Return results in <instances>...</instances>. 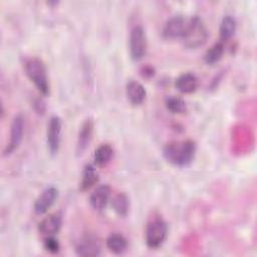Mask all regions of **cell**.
I'll return each mask as SVG.
<instances>
[{"label": "cell", "instance_id": "obj_7", "mask_svg": "<svg viewBox=\"0 0 257 257\" xmlns=\"http://www.w3.org/2000/svg\"><path fill=\"white\" fill-rule=\"evenodd\" d=\"M23 132H24V119L21 114H17L14 116L11 128H10V139L9 143L7 144L4 155H9L12 152H14L20 145L22 138H23Z\"/></svg>", "mask_w": 257, "mask_h": 257}, {"label": "cell", "instance_id": "obj_18", "mask_svg": "<svg viewBox=\"0 0 257 257\" xmlns=\"http://www.w3.org/2000/svg\"><path fill=\"white\" fill-rule=\"evenodd\" d=\"M220 38L221 41L230 39L236 31V20L231 15H225L220 23Z\"/></svg>", "mask_w": 257, "mask_h": 257}, {"label": "cell", "instance_id": "obj_20", "mask_svg": "<svg viewBox=\"0 0 257 257\" xmlns=\"http://www.w3.org/2000/svg\"><path fill=\"white\" fill-rule=\"evenodd\" d=\"M111 205L114 212L120 217H124L130 210V201L124 193H117L114 195L111 200Z\"/></svg>", "mask_w": 257, "mask_h": 257}, {"label": "cell", "instance_id": "obj_17", "mask_svg": "<svg viewBox=\"0 0 257 257\" xmlns=\"http://www.w3.org/2000/svg\"><path fill=\"white\" fill-rule=\"evenodd\" d=\"M106 247L114 254H122L127 248L126 239L118 233H112L106 238Z\"/></svg>", "mask_w": 257, "mask_h": 257}, {"label": "cell", "instance_id": "obj_8", "mask_svg": "<svg viewBox=\"0 0 257 257\" xmlns=\"http://www.w3.org/2000/svg\"><path fill=\"white\" fill-rule=\"evenodd\" d=\"M58 197V190L55 187H47L44 189L34 203V211L36 214L41 215L47 212V210L54 204Z\"/></svg>", "mask_w": 257, "mask_h": 257}, {"label": "cell", "instance_id": "obj_23", "mask_svg": "<svg viewBox=\"0 0 257 257\" xmlns=\"http://www.w3.org/2000/svg\"><path fill=\"white\" fill-rule=\"evenodd\" d=\"M44 248L50 253H57L60 249V245L54 236H46L44 239Z\"/></svg>", "mask_w": 257, "mask_h": 257}, {"label": "cell", "instance_id": "obj_2", "mask_svg": "<svg viewBox=\"0 0 257 257\" xmlns=\"http://www.w3.org/2000/svg\"><path fill=\"white\" fill-rule=\"evenodd\" d=\"M209 33L203 20L194 16L187 20L186 28L182 36L183 43L188 48H198L204 45L208 39Z\"/></svg>", "mask_w": 257, "mask_h": 257}, {"label": "cell", "instance_id": "obj_22", "mask_svg": "<svg viewBox=\"0 0 257 257\" xmlns=\"http://www.w3.org/2000/svg\"><path fill=\"white\" fill-rule=\"evenodd\" d=\"M166 107L173 113H184L187 111V104L185 100L179 96H169L166 98Z\"/></svg>", "mask_w": 257, "mask_h": 257}, {"label": "cell", "instance_id": "obj_19", "mask_svg": "<svg viewBox=\"0 0 257 257\" xmlns=\"http://www.w3.org/2000/svg\"><path fill=\"white\" fill-rule=\"evenodd\" d=\"M113 156V149L108 144H101L94 152V162L97 166L107 165Z\"/></svg>", "mask_w": 257, "mask_h": 257}, {"label": "cell", "instance_id": "obj_12", "mask_svg": "<svg viewBox=\"0 0 257 257\" xmlns=\"http://www.w3.org/2000/svg\"><path fill=\"white\" fill-rule=\"evenodd\" d=\"M61 227V217L59 214H50L43 218L38 224L39 232L46 236H54Z\"/></svg>", "mask_w": 257, "mask_h": 257}, {"label": "cell", "instance_id": "obj_14", "mask_svg": "<svg viewBox=\"0 0 257 257\" xmlns=\"http://www.w3.org/2000/svg\"><path fill=\"white\" fill-rule=\"evenodd\" d=\"M175 86L183 93L194 92L198 87V78L192 72L182 73L176 78Z\"/></svg>", "mask_w": 257, "mask_h": 257}, {"label": "cell", "instance_id": "obj_13", "mask_svg": "<svg viewBox=\"0 0 257 257\" xmlns=\"http://www.w3.org/2000/svg\"><path fill=\"white\" fill-rule=\"evenodd\" d=\"M110 197V188L107 185L98 186L89 197L90 206L96 211H102Z\"/></svg>", "mask_w": 257, "mask_h": 257}, {"label": "cell", "instance_id": "obj_1", "mask_svg": "<svg viewBox=\"0 0 257 257\" xmlns=\"http://www.w3.org/2000/svg\"><path fill=\"white\" fill-rule=\"evenodd\" d=\"M196 143L192 140L172 141L163 150L165 159L176 166L184 167L191 164L196 155Z\"/></svg>", "mask_w": 257, "mask_h": 257}, {"label": "cell", "instance_id": "obj_9", "mask_svg": "<svg viewBox=\"0 0 257 257\" xmlns=\"http://www.w3.org/2000/svg\"><path fill=\"white\" fill-rule=\"evenodd\" d=\"M187 20L181 15H175L171 17L163 28V35L167 38H182Z\"/></svg>", "mask_w": 257, "mask_h": 257}, {"label": "cell", "instance_id": "obj_11", "mask_svg": "<svg viewBox=\"0 0 257 257\" xmlns=\"http://www.w3.org/2000/svg\"><path fill=\"white\" fill-rule=\"evenodd\" d=\"M125 94L132 104L138 105L145 100L147 92L141 82L135 79H130L125 85Z\"/></svg>", "mask_w": 257, "mask_h": 257}, {"label": "cell", "instance_id": "obj_15", "mask_svg": "<svg viewBox=\"0 0 257 257\" xmlns=\"http://www.w3.org/2000/svg\"><path fill=\"white\" fill-rule=\"evenodd\" d=\"M75 251L79 256H98L100 255V246L95 239L86 237L79 241Z\"/></svg>", "mask_w": 257, "mask_h": 257}, {"label": "cell", "instance_id": "obj_10", "mask_svg": "<svg viewBox=\"0 0 257 257\" xmlns=\"http://www.w3.org/2000/svg\"><path fill=\"white\" fill-rule=\"evenodd\" d=\"M93 134V121L90 117L86 118L80 125L78 136H77V143H76V153L77 155H82L83 152L87 149L92 139Z\"/></svg>", "mask_w": 257, "mask_h": 257}, {"label": "cell", "instance_id": "obj_5", "mask_svg": "<svg viewBox=\"0 0 257 257\" xmlns=\"http://www.w3.org/2000/svg\"><path fill=\"white\" fill-rule=\"evenodd\" d=\"M130 53L134 60H141L147 52V36L141 25L135 26L130 33Z\"/></svg>", "mask_w": 257, "mask_h": 257}, {"label": "cell", "instance_id": "obj_21", "mask_svg": "<svg viewBox=\"0 0 257 257\" xmlns=\"http://www.w3.org/2000/svg\"><path fill=\"white\" fill-rule=\"evenodd\" d=\"M224 43L222 41H218L214 43L205 53L204 60L207 64H214L218 62L223 54H224Z\"/></svg>", "mask_w": 257, "mask_h": 257}, {"label": "cell", "instance_id": "obj_4", "mask_svg": "<svg viewBox=\"0 0 257 257\" xmlns=\"http://www.w3.org/2000/svg\"><path fill=\"white\" fill-rule=\"evenodd\" d=\"M168 235V225L166 221L159 215L151 217L147 223L145 238L149 248L157 249L166 240Z\"/></svg>", "mask_w": 257, "mask_h": 257}, {"label": "cell", "instance_id": "obj_6", "mask_svg": "<svg viewBox=\"0 0 257 257\" xmlns=\"http://www.w3.org/2000/svg\"><path fill=\"white\" fill-rule=\"evenodd\" d=\"M61 127L62 122L60 117L53 115L50 117L48 125H47V146L49 152L52 155L57 154L59 147H60V140H61Z\"/></svg>", "mask_w": 257, "mask_h": 257}, {"label": "cell", "instance_id": "obj_3", "mask_svg": "<svg viewBox=\"0 0 257 257\" xmlns=\"http://www.w3.org/2000/svg\"><path fill=\"white\" fill-rule=\"evenodd\" d=\"M26 75L34 83L36 88L43 94H49V81L44 63L37 57H30L24 62Z\"/></svg>", "mask_w": 257, "mask_h": 257}, {"label": "cell", "instance_id": "obj_16", "mask_svg": "<svg viewBox=\"0 0 257 257\" xmlns=\"http://www.w3.org/2000/svg\"><path fill=\"white\" fill-rule=\"evenodd\" d=\"M97 182H98V174H97L94 166L91 164L86 165L83 168L82 175H81V181L79 184L80 190L85 191L87 189H90Z\"/></svg>", "mask_w": 257, "mask_h": 257}]
</instances>
